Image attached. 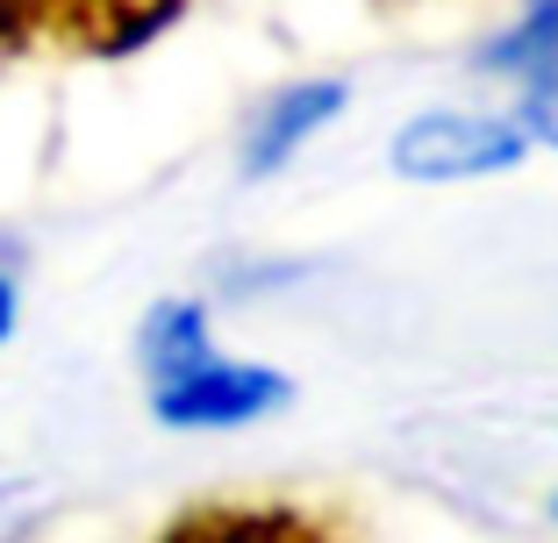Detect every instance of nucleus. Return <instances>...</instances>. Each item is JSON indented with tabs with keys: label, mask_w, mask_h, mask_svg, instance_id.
I'll use <instances>...</instances> for the list:
<instances>
[{
	"label": "nucleus",
	"mask_w": 558,
	"mask_h": 543,
	"mask_svg": "<svg viewBox=\"0 0 558 543\" xmlns=\"http://www.w3.org/2000/svg\"><path fill=\"white\" fill-rule=\"evenodd\" d=\"M15 280H8V272H0V344H8V336H15Z\"/></svg>",
	"instance_id": "8"
},
{
	"label": "nucleus",
	"mask_w": 558,
	"mask_h": 543,
	"mask_svg": "<svg viewBox=\"0 0 558 543\" xmlns=\"http://www.w3.org/2000/svg\"><path fill=\"white\" fill-rule=\"evenodd\" d=\"M351 86L344 79H301V86H279L272 100L258 108V122H251L244 136V180H265V172H279L287 158H294L301 144H308L315 129H329V122L344 115Z\"/></svg>",
	"instance_id": "5"
},
{
	"label": "nucleus",
	"mask_w": 558,
	"mask_h": 543,
	"mask_svg": "<svg viewBox=\"0 0 558 543\" xmlns=\"http://www.w3.org/2000/svg\"><path fill=\"white\" fill-rule=\"evenodd\" d=\"M136 358H144L150 415L165 429H244L294 400L287 372L215 350L201 300H158L136 330Z\"/></svg>",
	"instance_id": "1"
},
{
	"label": "nucleus",
	"mask_w": 558,
	"mask_h": 543,
	"mask_svg": "<svg viewBox=\"0 0 558 543\" xmlns=\"http://www.w3.org/2000/svg\"><path fill=\"white\" fill-rule=\"evenodd\" d=\"M515 122H523L537 144L558 150V58H551V65H537V72L523 79V108H515Z\"/></svg>",
	"instance_id": "7"
},
{
	"label": "nucleus",
	"mask_w": 558,
	"mask_h": 543,
	"mask_svg": "<svg viewBox=\"0 0 558 543\" xmlns=\"http://www.w3.org/2000/svg\"><path fill=\"white\" fill-rule=\"evenodd\" d=\"M558 58V0H523V15L509 22V29L494 36L487 50H480L473 65L480 72H494V79H515L523 86L537 65H551Z\"/></svg>",
	"instance_id": "6"
},
{
	"label": "nucleus",
	"mask_w": 558,
	"mask_h": 543,
	"mask_svg": "<svg viewBox=\"0 0 558 543\" xmlns=\"http://www.w3.org/2000/svg\"><path fill=\"white\" fill-rule=\"evenodd\" d=\"M530 158V129L509 115H480V108H437L395 129L387 165L401 180L451 186V180H487V172H515Z\"/></svg>",
	"instance_id": "3"
},
{
	"label": "nucleus",
	"mask_w": 558,
	"mask_h": 543,
	"mask_svg": "<svg viewBox=\"0 0 558 543\" xmlns=\"http://www.w3.org/2000/svg\"><path fill=\"white\" fill-rule=\"evenodd\" d=\"M150 543H344V529L294 501H201Z\"/></svg>",
	"instance_id": "4"
},
{
	"label": "nucleus",
	"mask_w": 558,
	"mask_h": 543,
	"mask_svg": "<svg viewBox=\"0 0 558 543\" xmlns=\"http://www.w3.org/2000/svg\"><path fill=\"white\" fill-rule=\"evenodd\" d=\"M186 0H0L8 58H130L158 44Z\"/></svg>",
	"instance_id": "2"
}]
</instances>
